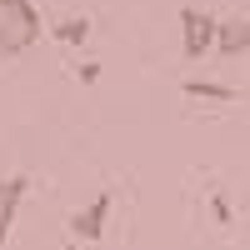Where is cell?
Segmentation results:
<instances>
[{
  "label": "cell",
  "mask_w": 250,
  "mask_h": 250,
  "mask_svg": "<svg viewBox=\"0 0 250 250\" xmlns=\"http://www.w3.org/2000/svg\"><path fill=\"white\" fill-rule=\"evenodd\" d=\"M40 35H45V20H40V10H35V5H25V10L0 5V55H5V60L25 55Z\"/></svg>",
  "instance_id": "obj_1"
},
{
  "label": "cell",
  "mask_w": 250,
  "mask_h": 250,
  "mask_svg": "<svg viewBox=\"0 0 250 250\" xmlns=\"http://www.w3.org/2000/svg\"><path fill=\"white\" fill-rule=\"evenodd\" d=\"M215 30H220V20L210 10H200V5H185L180 10V50L185 60H205L215 50Z\"/></svg>",
  "instance_id": "obj_2"
},
{
  "label": "cell",
  "mask_w": 250,
  "mask_h": 250,
  "mask_svg": "<svg viewBox=\"0 0 250 250\" xmlns=\"http://www.w3.org/2000/svg\"><path fill=\"white\" fill-rule=\"evenodd\" d=\"M105 225H110V190H100L90 205H80V210L65 220V230L75 235V240H85V245H95L100 235H105Z\"/></svg>",
  "instance_id": "obj_3"
},
{
  "label": "cell",
  "mask_w": 250,
  "mask_h": 250,
  "mask_svg": "<svg viewBox=\"0 0 250 250\" xmlns=\"http://www.w3.org/2000/svg\"><path fill=\"white\" fill-rule=\"evenodd\" d=\"M25 190H30V175H5L0 180V245H5L10 230H15V215H20V205H25Z\"/></svg>",
  "instance_id": "obj_4"
},
{
  "label": "cell",
  "mask_w": 250,
  "mask_h": 250,
  "mask_svg": "<svg viewBox=\"0 0 250 250\" xmlns=\"http://www.w3.org/2000/svg\"><path fill=\"white\" fill-rule=\"evenodd\" d=\"M180 90L190 95V100H215V105H230V100L240 95L235 85H220V80H200V75H190V80H185Z\"/></svg>",
  "instance_id": "obj_5"
},
{
  "label": "cell",
  "mask_w": 250,
  "mask_h": 250,
  "mask_svg": "<svg viewBox=\"0 0 250 250\" xmlns=\"http://www.w3.org/2000/svg\"><path fill=\"white\" fill-rule=\"evenodd\" d=\"M50 35L60 40V45H85V40H90V20L85 15H65V20L50 25Z\"/></svg>",
  "instance_id": "obj_6"
},
{
  "label": "cell",
  "mask_w": 250,
  "mask_h": 250,
  "mask_svg": "<svg viewBox=\"0 0 250 250\" xmlns=\"http://www.w3.org/2000/svg\"><path fill=\"white\" fill-rule=\"evenodd\" d=\"M215 50H220V55H240V50H245V20H220Z\"/></svg>",
  "instance_id": "obj_7"
},
{
  "label": "cell",
  "mask_w": 250,
  "mask_h": 250,
  "mask_svg": "<svg viewBox=\"0 0 250 250\" xmlns=\"http://www.w3.org/2000/svg\"><path fill=\"white\" fill-rule=\"evenodd\" d=\"M75 80H80V85H95V80H100V65H95V60H80V65H75Z\"/></svg>",
  "instance_id": "obj_8"
},
{
  "label": "cell",
  "mask_w": 250,
  "mask_h": 250,
  "mask_svg": "<svg viewBox=\"0 0 250 250\" xmlns=\"http://www.w3.org/2000/svg\"><path fill=\"white\" fill-rule=\"evenodd\" d=\"M210 210H215V220H230V200L215 195V200H210Z\"/></svg>",
  "instance_id": "obj_9"
},
{
  "label": "cell",
  "mask_w": 250,
  "mask_h": 250,
  "mask_svg": "<svg viewBox=\"0 0 250 250\" xmlns=\"http://www.w3.org/2000/svg\"><path fill=\"white\" fill-rule=\"evenodd\" d=\"M0 5H10V10H25V5H35V0H0Z\"/></svg>",
  "instance_id": "obj_10"
},
{
  "label": "cell",
  "mask_w": 250,
  "mask_h": 250,
  "mask_svg": "<svg viewBox=\"0 0 250 250\" xmlns=\"http://www.w3.org/2000/svg\"><path fill=\"white\" fill-rule=\"evenodd\" d=\"M245 50H250V20H245Z\"/></svg>",
  "instance_id": "obj_11"
},
{
  "label": "cell",
  "mask_w": 250,
  "mask_h": 250,
  "mask_svg": "<svg viewBox=\"0 0 250 250\" xmlns=\"http://www.w3.org/2000/svg\"><path fill=\"white\" fill-rule=\"evenodd\" d=\"M60 250H80V245H60Z\"/></svg>",
  "instance_id": "obj_12"
}]
</instances>
